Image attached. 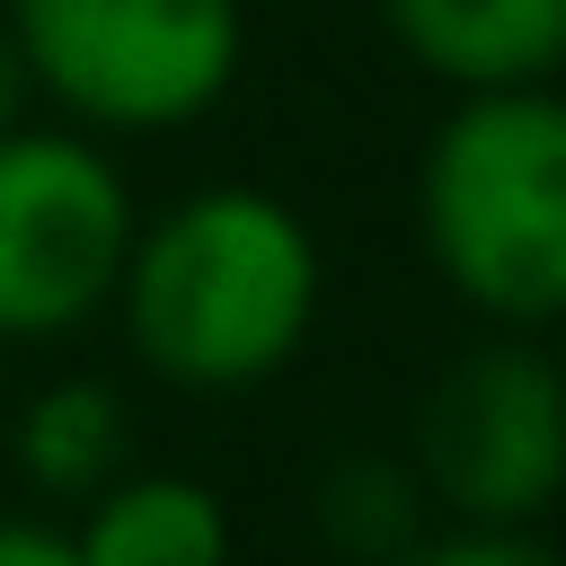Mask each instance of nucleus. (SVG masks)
Here are the masks:
<instances>
[{
    "mask_svg": "<svg viewBox=\"0 0 566 566\" xmlns=\"http://www.w3.org/2000/svg\"><path fill=\"white\" fill-rule=\"evenodd\" d=\"M318 239L265 186H195L133 221L115 265V318L133 363L177 398L265 389L318 327Z\"/></svg>",
    "mask_w": 566,
    "mask_h": 566,
    "instance_id": "f257e3e1",
    "label": "nucleus"
},
{
    "mask_svg": "<svg viewBox=\"0 0 566 566\" xmlns=\"http://www.w3.org/2000/svg\"><path fill=\"white\" fill-rule=\"evenodd\" d=\"M424 265L486 327L548 336L566 310V106L548 88H478L416 150Z\"/></svg>",
    "mask_w": 566,
    "mask_h": 566,
    "instance_id": "f03ea898",
    "label": "nucleus"
},
{
    "mask_svg": "<svg viewBox=\"0 0 566 566\" xmlns=\"http://www.w3.org/2000/svg\"><path fill=\"white\" fill-rule=\"evenodd\" d=\"M9 44L27 97H53L80 133H186L203 124L239 62V0H9Z\"/></svg>",
    "mask_w": 566,
    "mask_h": 566,
    "instance_id": "7ed1b4c3",
    "label": "nucleus"
},
{
    "mask_svg": "<svg viewBox=\"0 0 566 566\" xmlns=\"http://www.w3.org/2000/svg\"><path fill=\"white\" fill-rule=\"evenodd\" d=\"M407 469L433 513L478 531H539L566 495V380L539 336L486 327L416 398Z\"/></svg>",
    "mask_w": 566,
    "mask_h": 566,
    "instance_id": "20e7f679",
    "label": "nucleus"
},
{
    "mask_svg": "<svg viewBox=\"0 0 566 566\" xmlns=\"http://www.w3.org/2000/svg\"><path fill=\"white\" fill-rule=\"evenodd\" d=\"M133 186L80 124L0 133V345H44L115 301L133 248Z\"/></svg>",
    "mask_w": 566,
    "mask_h": 566,
    "instance_id": "39448f33",
    "label": "nucleus"
},
{
    "mask_svg": "<svg viewBox=\"0 0 566 566\" xmlns=\"http://www.w3.org/2000/svg\"><path fill=\"white\" fill-rule=\"evenodd\" d=\"M380 27L451 97L548 88L566 62V0H380Z\"/></svg>",
    "mask_w": 566,
    "mask_h": 566,
    "instance_id": "423d86ee",
    "label": "nucleus"
},
{
    "mask_svg": "<svg viewBox=\"0 0 566 566\" xmlns=\"http://www.w3.org/2000/svg\"><path fill=\"white\" fill-rule=\"evenodd\" d=\"M80 566H230V504L186 469H124L71 531Z\"/></svg>",
    "mask_w": 566,
    "mask_h": 566,
    "instance_id": "0eeeda50",
    "label": "nucleus"
},
{
    "mask_svg": "<svg viewBox=\"0 0 566 566\" xmlns=\"http://www.w3.org/2000/svg\"><path fill=\"white\" fill-rule=\"evenodd\" d=\"M18 469L53 504H88L106 478H124L133 469V407H124V389L97 380V371L44 380L18 407Z\"/></svg>",
    "mask_w": 566,
    "mask_h": 566,
    "instance_id": "6e6552de",
    "label": "nucleus"
},
{
    "mask_svg": "<svg viewBox=\"0 0 566 566\" xmlns=\"http://www.w3.org/2000/svg\"><path fill=\"white\" fill-rule=\"evenodd\" d=\"M424 513L433 504H424L407 451H345V460H327V478L310 495L327 557H354V566H398L424 539Z\"/></svg>",
    "mask_w": 566,
    "mask_h": 566,
    "instance_id": "1a4fd4ad",
    "label": "nucleus"
},
{
    "mask_svg": "<svg viewBox=\"0 0 566 566\" xmlns=\"http://www.w3.org/2000/svg\"><path fill=\"white\" fill-rule=\"evenodd\" d=\"M398 566H557V548L539 531H478V522H451V531H424Z\"/></svg>",
    "mask_w": 566,
    "mask_h": 566,
    "instance_id": "9d476101",
    "label": "nucleus"
},
{
    "mask_svg": "<svg viewBox=\"0 0 566 566\" xmlns=\"http://www.w3.org/2000/svg\"><path fill=\"white\" fill-rule=\"evenodd\" d=\"M0 566H80V548H71V531H62V522L0 513Z\"/></svg>",
    "mask_w": 566,
    "mask_h": 566,
    "instance_id": "9b49d317",
    "label": "nucleus"
},
{
    "mask_svg": "<svg viewBox=\"0 0 566 566\" xmlns=\"http://www.w3.org/2000/svg\"><path fill=\"white\" fill-rule=\"evenodd\" d=\"M9 124H27V71H18V44H9V27H0V133Z\"/></svg>",
    "mask_w": 566,
    "mask_h": 566,
    "instance_id": "f8f14e48",
    "label": "nucleus"
}]
</instances>
